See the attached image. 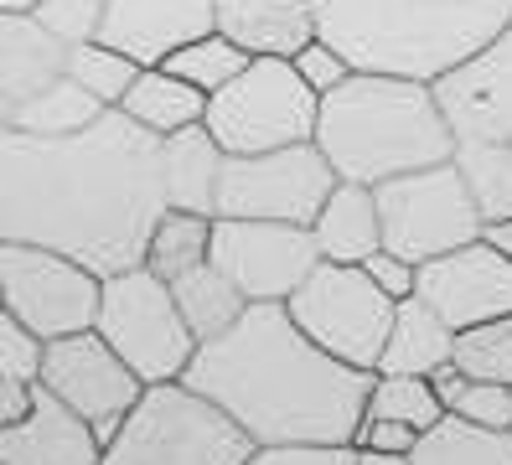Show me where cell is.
<instances>
[{"label": "cell", "instance_id": "4", "mask_svg": "<svg viewBox=\"0 0 512 465\" xmlns=\"http://www.w3.org/2000/svg\"><path fill=\"white\" fill-rule=\"evenodd\" d=\"M316 145L352 186H383L394 176L456 161V130L440 109L435 83L352 73L321 99Z\"/></svg>", "mask_w": 512, "mask_h": 465}, {"label": "cell", "instance_id": "8", "mask_svg": "<svg viewBox=\"0 0 512 465\" xmlns=\"http://www.w3.org/2000/svg\"><path fill=\"white\" fill-rule=\"evenodd\" d=\"M373 192H378V217H383V248L409 259L414 269L487 238V217H481L456 161L394 176L373 186Z\"/></svg>", "mask_w": 512, "mask_h": 465}, {"label": "cell", "instance_id": "9", "mask_svg": "<svg viewBox=\"0 0 512 465\" xmlns=\"http://www.w3.org/2000/svg\"><path fill=\"white\" fill-rule=\"evenodd\" d=\"M285 305H290L295 326L316 347H326L331 357H342L363 372H378V357H383L388 331H394V316H399V300H388L363 264L321 259L316 274Z\"/></svg>", "mask_w": 512, "mask_h": 465}, {"label": "cell", "instance_id": "6", "mask_svg": "<svg viewBox=\"0 0 512 465\" xmlns=\"http://www.w3.org/2000/svg\"><path fill=\"white\" fill-rule=\"evenodd\" d=\"M321 93L285 57H254L223 93L207 99V130L228 155H264L316 140Z\"/></svg>", "mask_w": 512, "mask_h": 465}, {"label": "cell", "instance_id": "24", "mask_svg": "<svg viewBox=\"0 0 512 465\" xmlns=\"http://www.w3.org/2000/svg\"><path fill=\"white\" fill-rule=\"evenodd\" d=\"M109 109L88 93L83 83L73 78H57L52 88H42L37 99H26L21 109H6V130H21V135H42V140H68V135H83L88 124H99Z\"/></svg>", "mask_w": 512, "mask_h": 465}, {"label": "cell", "instance_id": "21", "mask_svg": "<svg viewBox=\"0 0 512 465\" xmlns=\"http://www.w3.org/2000/svg\"><path fill=\"white\" fill-rule=\"evenodd\" d=\"M311 238L326 264H368L383 248V217H378V192L373 186L342 181L321 217L311 223Z\"/></svg>", "mask_w": 512, "mask_h": 465}, {"label": "cell", "instance_id": "28", "mask_svg": "<svg viewBox=\"0 0 512 465\" xmlns=\"http://www.w3.org/2000/svg\"><path fill=\"white\" fill-rule=\"evenodd\" d=\"M213 223L218 217H202V212H166L156 233H150L145 269H156L161 279H182L197 264H207L213 259Z\"/></svg>", "mask_w": 512, "mask_h": 465}, {"label": "cell", "instance_id": "15", "mask_svg": "<svg viewBox=\"0 0 512 465\" xmlns=\"http://www.w3.org/2000/svg\"><path fill=\"white\" fill-rule=\"evenodd\" d=\"M213 31H218L213 0H109L99 42L125 52L140 68H166L182 47L213 37Z\"/></svg>", "mask_w": 512, "mask_h": 465}, {"label": "cell", "instance_id": "2", "mask_svg": "<svg viewBox=\"0 0 512 465\" xmlns=\"http://www.w3.org/2000/svg\"><path fill=\"white\" fill-rule=\"evenodd\" d=\"M187 388L213 398L254 445H357L378 372H363L295 326L290 305H249L202 341Z\"/></svg>", "mask_w": 512, "mask_h": 465}, {"label": "cell", "instance_id": "41", "mask_svg": "<svg viewBox=\"0 0 512 465\" xmlns=\"http://www.w3.org/2000/svg\"><path fill=\"white\" fill-rule=\"evenodd\" d=\"M357 465H414V455H388V450H357Z\"/></svg>", "mask_w": 512, "mask_h": 465}, {"label": "cell", "instance_id": "18", "mask_svg": "<svg viewBox=\"0 0 512 465\" xmlns=\"http://www.w3.org/2000/svg\"><path fill=\"white\" fill-rule=\"evenodd\" d=\"M68 57L73 42L57 37L42 16H0V114L68 78Z\"/></svg>", "mask_w": 512, "mask_h": 465}, {"label": "cell", "instance_id": "14", "mask_svg": "<svg viewBox=\"0 0 512 465\" xmlns=\"http://www.w3.org/2000/svg\"><path fill=\"white\" fill-rule=\"evenodd\" d=\"M414 295L435 305V316L450 331H471L497 316H512V254H502L492 238H476L419 269Z\"/></svg>", "mask_w": 512, "mask_h": 465}, {"label": "cell", "instance_id": "38", "mask_svg": "<svg viewBox=\"0 0 512 465\" xmlns=\"http://www.w3.org/2000/svg\"><path fill=\"white\" fill-rule=\"evenodd\" d=\"M419 440L425 434L399 424V419H363V429H357V450H388V455H414Z\"/></svg>", "mask_w": 512, "mask_h": 465}, {"label": "cell", "instance_id": "22", "mask_svg": "<svg viewBox=\"0 0 512 465\" xmlns=\"http://www.w3.org/2000/svg\"><path fill=\"white\" fill-rule=\"evenodd\" d=\"M456 362V331H450L435 305H425L419 295L399 300L394 331H388V347L378 357V372H409V378H430L435 367Z\"/></svg>", "mask_w": 512, "mask_h": 465}, {"label": "cell", "instance_id": "17", "mask_svg": "<svg viewBox=\"0 0 512 465\" xmlns=\"http://www.w3.org/2000/svg\"><path fill=\"white\" fill-rule=\"evenodd\" d=\"M0 465H104V440L52 388L37 383V403L21 424H0Z\"/></svg>", "mask_w": 512, "mask_h": 465}, {"label": "cell", "instance_id": "32", "mask_svg": "<svg viewBox=\"0 0 512 465\" xmlns=\"http://www.w3.org/2000/svg\"><path fill=\"white\" fill-rule=\"evenodd\" d=\"M456 367L476 383H507L512 388V316L456 331Z\"/></svg>", "mask_w": 512, "mask_h": 465}, {"label": "cell", "instance_id": "1", "mask_svg": "<svg viewBox=\"0 0 512 465\" xmlns=\"http://www.w3.org/2000/svg\"><path fill=\"white\" fill-rule=\"evenodd\" d=\"M0 243H37L94 274L145 264L156 223L171 212L161 192V140L109 109L68 140L0 135Z\"/></svg>", "mask_w": 512, "mask_h": 465}, {"label": "cell", "instance_id": "35", "mask_svg": "<svg viewBox=\"0 0 512 465\" xmlns=\"http://www.w3.org/2000/svg\"><path fill=\"white\" fill-rule=\"evenodd\" d=\"M104 11H109V0H47L37 16H42L63 42H94Z\"/></svg>", "mask_w": 512, "mask_h": 465}, {"label": "cell", "instance_id": "36", "mask_svg": "<svg viewBox=\"0 0 512 465\" xmlns=\"http://www.w3.org/2000/svg\"><path fill=\"white\" fill-rule=\"evenodd\" d=\"M295 73L306 78V83L321 93V99H326V93H337V88H342V83H347L357 68H352V62H347L337 47H331V42H321V37H316L306 52L295 57Z\"/></svg>", "mask_w": 512, "mask_h": 465}, {"label": "cell", "instance_id": "3", "mask_svg": "<svg viewBox=\"0 0 512 465\" xmlns=\"http://www.w3.org/2000/svg\"><path fill=\"white\" fill-rule=\"evenodd\" d=\"M512 26V0H316V31L357 73L440 83Z\"/></svg>", "mask_w": 512, "mask_h": 465}, {"label": "cell", "instance_id": "20", "mask_svg": "<svg viewBox=\"0 0 512 465\" xmlns=\"http://www.w3.org/2000/svg\"><path fill=\"white\" fill-rule=\"evenodd\" d=\"M228 166V150L207 124L176 130L161 140V192L171 212H202L218 217V181Z\"/></svg>", "mask_w": 512, "mask_h": 465}, {"label": "cell", "instance_id": "16", "mask_svg": "<svg viewBox=\"0 0 512 465\" xmlns=\"http://www.w3.org/2000/svg\"><path fill=\"white\" fill-rule=\"evenodd\" d=\"M435 93H440V109L450 119V130H456V140L466 135L512 140V26L471 68L440 78Z\"/></svg>", "mask_w": 512, "mask_h": 465}, {"label": "cell", "instance_id": "23", "mask_svg": "<svg viewBox=\"0 0 512 465\" xmlns=\"http://www.w3.org/2000/svg\"><path fill=\"white\" fill-rule=\"evenodd\" d=\"M119 114H130L145 135H176V130H192V124H207V93L192 88L187 78H176L166 68H145L135 78V88L125 93Z\"/></svg>", "mask_w": 512, "mask_h": 465}, {"label": "cell", "instance_id": "12", "mask_svg": "<svg viewBox=\"0 0 512 465\" xmlns=\"http://www.w3.org/2000/svg\"><path fill=\"white\" fill-rule=\"evenodd\" d=\"M213 264L244 290L249 305H285L321 264L311 228L259 223V217H218Z\"/></svg>", "mask_w": 512, "mask_h": 465}, {"label": "cell", "instance_id": "37", "mask_svg": "<svg viewBox=\"0 0 512 465\" xmlns=\"http://www.w3.org/2000/svg\"><path fill=\"white\" fill-rule=\"evenodd\" d=\"M249 465H357V445H259Z\"/></svg>", "mask_w": 512, "mask_h": 465}, {"label": "cell", "instance_id": "42", "mask_svg": "<svg viewBox=\"0 0 512 465\" xmlns=\"http://www.w3.org/2000/svg\"><path fill=\"white\" fill-rule=\"evenodd\" d=\"M47 0H0V16H37Z\"/></svg>", "mask_w": 512, "mask_h": 465}, {"label": "cell", "instance_id": "10", "mask_svg": "<svg viewBox=\"0 0 512 465\" xmlns=\"http://www.w3.org/2000/svg\"><path fill=\"white\" fill-rule=\"evenodd\" d=\"M337 186L342 176L316 140L264 150V155H228L218 181V217H259V223L311 228Z\"/></svg>", "mask_w": 512, "mask_h": 465}, {"label": "cell", "instance_id": "13", "mask_svg": "<svg viewBox=\"0 0 512 465\" xmlns=\"http://www.w3.org/2000/svg\"><path fill=\"white\" fill-rule=\"evenodd\" d=\"M42 388H52L73 414L94 424V434L109 445L119 424L135 414V403L145 398L140 372L119 357L99 331H78L63 341H47V362H42Z\"/></svg>", "mask_w": 512, "mask_h": 465}, {"label": "cell", "instance_id": "27", "mask_svg": "<svg viewBox=\"0 0 512 465\" xmlns=\"http://www.w3.org/2000/svg\"><path fill=\"white\" fill-rule=\"evenodd\" d=\"M414 465H512V434L476 429L445 414L414 450Z\"/></svg>", "mask_w": 512, "mask_h": 465}, {"label": "cell", "instance_id": "5", "mask_svg": "<svg viewBox=\"0 0 512 465\" xmlns=\"http://www.w3.org/2000/svg\"><path fill=\"white\" fill-rule=\"evenodd\" d=\"M254 450L213 398L187 383H156L104 445V465H249Z\"/></svg>", "mask_w": 512, "mask_h": 465}, {"label": "cell", "instance_id": "26", "mask_svg": "<svg viewBox=\"0 0 512 465\" xmlns=\"http://www.w3.org/2000/svg\"><path fill=\"white\" fill-rule=\"evenodd\" d=\"M456 166L471 186V197L487 217V228L512 223V140H481L466 135L456 145Z\"/></svg>", "mask_w": 512, "mask_h": 465}, {"label": "cell", "instance_id": "25", "mask_svg": "<svg viewBox=\"0 0 512 465\" xmlns=\"http://www.w3.org/2000/svg\"><path fill=\"white\" fill-rule=\"evenodd\" d=\"M171 295H176V305H182V316H187V326H192L197 341H218V336H223L228 326H238V316L249 310L244 290H238L213 259L197 264V269L182 274V279H171Z\"/></svg>", "mask_w": 512, "mask_h": 465}, {"label": "cell", "instance_id": "40", "mask_svg": "<svg viewBox=\"0 0 512 465\" xmlns=\"http://www.w3.org/2000/svg\"><path fill=\"white\" fill-rule=\"evenodd\" d=\"M430 383H435V393L445 398V409H456V398L466 393V383H471V378H466V372H461L456 362H445V367H435V372H430Z\"/></svg>", "mask_w": 512, "mask_h": 465}, {"label": "cell", "instance_id": "43", "mask_svg": "<svg viewBox=\"0 0 512 465\" xmlns=\"http://www.w3.org/2000/svg\"><path fill=\"white\" fill-rule=\"evenodd\" d=\"M487 238L502 248V254H512V223H497V228H487Z\"/></svg>", "mask_w": 512, "mask_h": 465}, {"label": "cell", "instance_id": "11", "mask_svg": "<svg viewBox=\"0 0 512 465\" xmlns=\"http://www.w3.org/2000/svg\"><path fill=\"white\" fill-rule=\"evenodd\" d=\"M0 290H6V316H16L42 341H63L99 326L104 274L68 254H52V248L0 243Z\"/></svg>", "mask_w": 512, "mask_h": 465}, {"label": "cell", "instance_id": "31", "mask_svg": "<svg viewBox=\"0 0 512 465\" xmlns=\"http://www.w3.org/2000/svg\"><path fill=\"white\" fill-rule=\"evenodd\" d=\"M249 52L244 47H233L223 31H213V37H202V42H192V47H182L171 62H166V73H176V78H187L192 88H202L207 99H213V93H223L238 73L249 68Z\"/></svg>", "mask_w": 512, "mask_h": 465}, {"label": "cell", "instance_id": "29", "mask_svg": "<svg viewBox=\"0 0 512 465\" xmlns=\"http://www.w3.org/2000/svg\"><path fill=\"white\" fill-rule=\"evenodd\" d=\"M445 398L435 393L430 378H409V372H378L373 398H368V419H399L419 434H430L445 419Z\"/></svg>", "mask_w": 512, "mask_h": 465}, {"label": "cell", "instance_id": "39", "mask_svg": "<svg viewBox=\"0 0 512 465\" xmlns=\"http://www.w3.org/2000/svg\"><path fill=\"white\" fill-rule=\"evenodd\" d=\"M363 269L373 274V285H378L388 300H409V295L419 290V269H414L409 259H399V254H388V248H378Z\"/></svg>", "mask_w": 512, "mask_h": 465}, {"label": "cell", "instance_id": "34", "mask_svg": "<svg viewBox=\"0 0 512 465\" xmlns=\"http://www.w3.org/2000/svg\"><path fill=\"white\" fill-rule=\"evenodd\" d=\"M450 414H456L461 424H476V429H502V434H512V388H507V383H476V378H471Z\"/></svg>", "mask_w": 512, "mask_h": 465}, {"label": "cell", "instance_id": "30", "mask_svg": "<svg viewBox=\"0 0 512 465\" xmlns=\"http://www.w3.org/2000/svg\"><path fill=\"white\" fill-rule=\"evenodd\" d=\"M145 68L140 62H130L125 52H114V47H104L99 37L94 42H73V57H68V78L73 83H83L94 99L104 104V109H119L125 104V93L135 88V78H140Z\"/></svg>", "mask_w": 512, "mask_h": 465}, {"label": "cell", "instance_id": "33", "mask_svg": "<svg viewBox=\"0 0 512 465\" xmlns=\"http://www.w3.org/2000/svg\"><path fill=\"white\" fill-rule=\"evenodd\" d=\"M47 341L26 331L16 316H0V383H42Z\"/></svg>", "mask_w": 512, "mask_h": 465}, {"label": "cell", "instance_id": "7", "mask_svg": "<svg viewBox=\"0 0 512 465\" xmlns=\"http://www.w3.org/2000/svg\"><path fill=\"white\" fill-rule=\"evenodd\" d=\"M94 331L140 372L145 388L182 383L197 347H202L182 316V305L171 295V279H161L145 264L104 279V305H99Z\"/></svg>", "mask_w": 512, "mask_h": 465}, {"label": "cell", "instance_id": "19", "mask_svg": "<svg viewBox=\"0 0 512 465\" xmlns=\"http://www.w3.org/2000/svg\"><path fill=\"white\" fill-rule=\"evenodd\" d=\"M213 6H218V31L249 57L295 62L321 37L316 0H213Z\"/></svg>", "mask_w": 512, "mask_h": 465}]
</instances>
